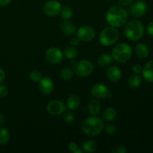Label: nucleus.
Returning a JSON list of instances; mask_svg holds the SVG:
<instances>
[{"mask_svg":"<svg viewBox=\"0 0 153 153\" xmlns=\"http://www.w3.org/2000/svg\"><path fill=\"white\" fill-rule=\"evenodd\" d=\"M108 23L114 28H120L125 25L128 20V13L121 6L114 5L109 7L106 12Z\"/></svg>","mask_w":153,"mask_h":153,"instance_id":"nucleus-1","label":"nucleus"},{"mask_svg":"<svg viewBox=\"0 0 153 153\" xmlns=\"http://www.w3.org/2000/svg\"><path fill=\"white\" fill-rule=\"evenodd\" d=\"M82 129L86 135L96 137L104 129V123L101 118L94 115L84 121L82 125Z\"/></svg>","mask_w":153,"mask_h":153,"instance_id":"nucleus-2","label":"nucleus"},{"mask_svg":"<svg viewBox=\"0 0 153 153\" xmlns=\"http://www.w3.org/2000/svg\"><path fill=\"white\" fill-rule=\"evenodd\" d=\"M124 32L128 40L135 42L142 38L144 32V28L141 22L137 19H132L126 23Z\"/></svg>","mask_w":153,"mask_h":153,"instance_id":"nucleus-3","label":"nucleus"},{"mask_svg":"<svg viewBox=\"0 0 153 153\" xmlns=\"http://www.w3.org/2000/svg\"><path fill=\"white\" fill-rule=\"evenodd\" d=\"M132 55L131 47L126 43L118 44L114 47L112 52L113 59L120 63H125L129 61Z\"/></svg>","mask_w":153,"mask_h":153,"instance_id":"nucleus-4","label":"nucleus"},{"mask_svg":"<svg viewBox=\"0 0 153 153\" xmlns=\"http://www.w3.org/2000/svg\"><path fill=\"white\" fill-rule=\"evenodd\" d=\"M120 37L119 31L114 27H107L100 35V42L105 46H110L117 42Z\"/></svg>","mask_w":153,"mask_h":153,"instance_id":"nucleus-5","label":"nucleus"},{"mask_svg":"<svg viewBox=\"0 0 153 153\" xmlns=\"http://www.w3.org/2000/svg\"><path fill=\"white\" fill-rule=\"evenodd\" d=\"M94 69V64L91 61L83 60V61H78L75 64L74 71L79 77L85 78L92 74Z\"/></svg>","mask_w":153,"mask_h":153,"instance_id":"nucleus-6","label":"nucleus"},{"mask_svg":"<svg viewBox=\"0 0 153 153\" xmlns=\"http://www.w3.org/2000/svg\"><path fill=\"white\" fill-rule=\"evenodd\" d=\"M62 9L61 3L56 0H49L46 1L43 7V13L49 16H56L61 13Z\"/></svg>","mask_w":153,"mask_h":153,"instance_id":"nucleus-7","label":"nucleus"},{"mask_svg":"<svg viewBox=\"0 0 153 153\" xmlns=\"http://www.w3.org/2000/svg\"><path fill=\"white\" fill-rule=\"evenodd\" d=\"M148 10V5L146 1H137L132 4L130 7L129 11L131 16L135 18H141L146 13Z\"/></svg>","mask_w":153,"mask_h":153,"instance_id":"nucleus-8","label":"nucleus"},{"mask_svg":"<svg viewBox=\"0 0 153 153\" xmlns=\"http://www.w3.org/2000/svg\"><path fill=\"white\" fill-rule=\"evenodd\" d=\"M96 36V31L91 25H82L77 31V37L84 42L91 41Z\"/></svg>","mask_w":153,"mask_h":153,"instance_id":"nucleus-9","label":"nucleus"},{"mask_svg":"<svg viewBox=\"0 0 153 153\" xmlns=\"http://www.w3.org/2000/svg\"><path fill=\"white\" fill-rule=\"evenodd\" d=\"M45 58L52 64H58L62 61L63 52L56 47H50L45 52Z\"/></svg>","mask_w":153,"mask_h":153,"instance_id":"nucleus-10","label":"nucleus"},{"mask_svg":"<svg viewBox=\"0 0 153 153\" xmlns=\"http://www.w3.org/2000/svg\"><path fill=\"white\" fill-rule=\"evenodd\" d=\"M91 95L96 99H105L108 97H111L109 90L107 86L102 84H96L92 87L91 90Z\"/></svg>","mask_w":153,"mask_h":153,"instance_id":"nucleus-11","label":"nucleus"},{"mask_svg":"<svg viewBox=\"0 0 153 153\" xmlns=\"http://www.w3.org/2000/svg\"><path fill=\"white\" fill-rule=\"evenodd\" d=\"M66 107L62 102L59 100H52L49 102L46 105V110L50 114L55 115H60L65 111Z\"/></svg>","mask_w":153,"mask_h":153,"instance_id":"nucleus-12","label":"nucleus"},{"mask_svg":"<svg viewBox=\"0 0 153 153\" xmlns=\"http://www.w3.org/2000/svg\"><path fill=\"white\" fill-rule=\"evenodd\" d=\"M38 88L42 94L49 95L54 90L53 81L49 77L41 78V79L38 82Z\"/></svg>","mask_w":153,"mask_h":153,"instance_id":"nucleus-13","label":"nucleus"},{"mask_svg":"<svg viewBox=\"0 0 153 153\" xmlns=\"http://www.w3.org/2000/svg\"><path fill=\"white\" fill-rule=\"evenodd\" d=\"M106 76L112 82H117L122 78V71L116 66H111L106 70Z\"/></svg>","mask_w":153,"mask_h":153,"instance_id":"nucleus-14","label":"nucleus"},{"mask_svg":"<svg viewBox=\"0 0 153 153\" xmlns=\"http://www.w3.org/2000/svg\"><path fill=\"white\" fill-rule=\"evenodd\" d=\"M141 73L143 75V77L147 82H153V60L148 61L145 64L144 67H143Z\"/></svg>","mask_w":153,"mask_h":153,"instance_id":"nucleus-15","label":"nucleus"},{"mask_svg":"<svg viewBox=\"0 0 153 153\" xmlns=\"http://www.w3.org/2000/svg\"><path fill=\"white\" fill-rule=\"evenodd\" d=\"M61 28L63 33L67 36H72L76 32V27L74 24L69 19H64V21L61 23Z\"/></svg>","mask_w":153,"mask_h":153,"instance_id":"nucleus-16","label":"nucleus"},{"mask_svg":"<svg viewBox=\"0 0 153 153\" xmlns=\"http://www.w3.org/2000/svg\"><path fill=\"white\" fill-rule=\"evenodd\" d=\"M135 54L139 58L143 59L149 56V49L147 46V45L143 43H139L136 45L135 49Z\"/></svg>","mask_w":153,"mask_h":153,"instance_id":"nucleus-17","label":"nucleus"},{"mask_svg":"<svg viewBox=\"0 0 153 153\" xmlns=\"http://www.w3.org/2000/svg\"><path fill=\"white\" fill-rule=\"evenodd\" d=\"M81 104V98L76 94H72L67 100V106L70 110H75Z\"/></svg>","mask_w":153,"mask_h":153,"instance_id":"nucleus-18","label":"nucleus"},{"mask_svg":"<svg viewBox=\"0 0 153 153\" xmlns=\"http://www.w3.org/2000/svg\"><path fill=\"white\" fill-rule=\"evenodd\" d=\"M142 83V78L139 74H135L130 76L127 81V85L131 89H135L139 88Z\"/></svg>","mask_w":153,"mask_h":153,"instance_id":"nucleus-19","label":"nucleus"},{"mask_svg":"<svg viewBox=\"0 0 153 153\" xmlns=\"http://www.w3.org/2000/svg\"><path fill=\"white\" fill-rule=\"evenodd\" d=\"M113 61V57L112 55L108 54H102L100 55L97 59V64L99 66L102 67H108Z\"/></svg>","mask_w":153,"mask_h":153,"instance_id":"nucleus-20","label":"nucleus"},{"mask_svg":"<svg viewBox=\"0 0 153 153\" xmlns=\"http://www.w3.org/2000/svg\"><path fill=\"white\" fill-rule=\"evenodd\" d=\"M88 108H89V112L91 114H98L101 109V104L98 99H94V100H91L89 105H88Z\"/></svg>","mask_w":153,"mask_h":153,"instance_id":"nucleus-21","label":"nucleus"},{"mask_svg":"<svg viewBox=\"0 0 153 153\" xmlns=\"http://www.w3.org/2000/svg\"><path fill=\"white\" fill-rule=\"evenodd\" d=\"M117 116V111L115 110V108L112 107H109L108 108H106L105 110L103 111L102 114V117L105 120L108 121V122H111V121L114 120L115 119Z\"/></svg>","mask_w":153,"mask_h":153,"instance_id":"nucleus-22","label":"nucleus"},{"mask_svg":"<svg viewBox=\"0 0 153 153\" xmlns=\"http://www.w3.org/2000/svg\"><path fill=\"white\" fill-rule=\"evenodd\" d=\"M82 149L85 152H92L97 149V143L94 140H86L82 144Z\"/></svg>","mask_w":153,"mask_h":153,"instance_id":"nucleus-23","label":"nucleus"},{"mask_svg":"<svg viewBox=\"0 0 153 153\" xmlns=\"http://www.w3.org/2000/svg\"><path fill=\"white\" fill-rule=\"evenodd\" d=\"M10 140V132L5 128H0V145H6Z\"/></svg>","mask_w":153,"mask_h":153,"instance_id":"nucleus-24","label":"nucleus"},{"mask_svg":"<svg viewBox=\"0 0 153 153\" xmlns=\"http://www.w3.org/2000/svg\"><path fill=\"white\" fill-rule=\"evenodd\" d=\"M64 55L68 59L73 60L78 56V50L74 46H68L64 49Z\"/></svg>","mask_w":153,"mask_h":153,"instance_id":"nucleus-25","label":"nucleus"},{"mask_svg":"<svg viewBox=\"0 0 153 153\" xmlns=\"http://www.w3.org/2000/svg\"><path fill=\"white\" fill-rule=\"evenodd\" d=\"M60 13H61V18L65 20V19H70L73 17V11L71 7H68V6H66V7H62Z\"/></svg>","mask_w":153,"mask_h":153,"instance_id":"nucleus-26","label":"nucleus"},{"mask_svg":"<svg viewBox=\"0 0 153 153\" xmlns=\"http://www.w3.org/2000/svg\"><path fill=\"white\" fill-rule=\"evenodd\" d=\"M73 72L70 67H64L61 73V77L63 80L69 81L73 78Z\"/></svg>","mask_w":153,"mask_h":153,"instance_id":"nucleus-27","label":"nucleus"},{"mask_svg":"<svg viewBox=\"0 0 153 153\" xmlns=\"http://www.w3.org/2000/svg\"><path fill=\"white\" fill-rule=\"evenodd\" d=\"M29 78L32 82H38L41 79L42 75L40 72H39L38 70H32V71L29 74Z\"/></svg>","mask_w":153,"mask_h":153,"instance_id":"nucleus-28","label":"nucleus"},{"mask_svg":"<svg viewBox=\"0 0 153 153\" xmlns=\"http://www.w3.org/2000/svg\"><path fill=\"white\" fill-rule=\"evenodd\" d=\"M64 120L67 124L73 123L75 121V115L72 112H67L64 116Z\"/></svg>","mask_w":153,"mask_h":153,"instance_id":"nucleus-29","label":"nucleus"},{"mask_svg":"<svg viewBox=\"0 0 153 153\" xmlns=\"http://www.w3.org/2000/svg\"><path fill=\"white\" fill-rule=\"evenodd\" d=\"M105 130V132L107 133V134H110V135H114V134H115L117 132V127L115 126L114 125H113V124L107 126Z\"/></svg>","mask_w":153,"mask_h":153,"instance_id":"nucleus-30","label":"nucleus"},{"mask_svg":"<svg viewBox=\"0 0 153 153\" xmlns=\"http://www.w3.org/2000/svg\"><path fill=\"white\" fill-rule=\"evenodd\" d=\"M111 152L114 153H126L127 152V149H126L125 146H121V145H117V146H115L111 149Z\"/></svg>","mask_w":153,"mask_h":153,"instance_id":"nucleus-31","label":"nucleus"},{"mask_svg":"<svg viewBox=\"0 0 153 153\" xmlns=\"http://www.w3.org/2000/svg\"><path fill=\"white\" fill-rule=\"evenodd\" d=\"M8 94V89L5 85L0 84V97H4Z\"/></svg>","mask_w":153,"mask_h":153,"instance_id":"nucleus-32","label":"nucleus"},{"mask_svg":"<svg viewBox=\"0 0 153 153\" xmlns=\"http://www.w3.org/2000/svg\"><path fill=\"white\" fill-rule=\"evenodd\" d=\"M142 70H143V67L141 65L138 64H136L134 65H133L132 67V71L134 72L135 74H140L142 73Z\"/></svg>","mask_w":153,"mask_h":153,"instance_id":"nucleus-33","label":"nucleus"},{"mask_svg":"<svg viewBox=\"0 0 153 153\" xmlns=\"http://www.w3.org/2000/svg\"><path fill=\"white\" fill-rule=\"evenodd\" d=\"M146 32L151 37H153V21H151L146 26Z\"/></svg>","mask_w":153,"mask_h":153,"instance_id":"nucleus-34","label":"nucleus"},{"mask_svg":"<svg viewBox=\"0 0 153 153\" xmlns=\"http://www.w3.org/2000/svg\"><path fill=\"white\" fill-rule=\"evenodd\" d=\"M133 0H118V2L120 4V6L126 7V6L130 5L132 2Z\"/></svg>","mask_w":153,"mask_h":153,"instance_id":"nucleus-35","label":"nucleus"},{"mask_svg":"<svg viewBox=\"0 0 153 153\" xmlns=\"http://www.w3.org/2000/svg\"><path fill=\"white\" fill-rule=\"evenodd\" d=\"M78 148H79V147H78L77 143H75V142H71V143H69L68 149H69V150H70L71 152H74L75 151H76V149H78Z\"/></svg>","mask_w":153,"mask_h":153,"instance_id":"nucleus-36","label":"nucleus"},{"mask_svg":"<svg viewBox=\"0 0 153 153\" xmlns=\"http://www.w3.org/2000/svg\"><path fill=\"white\" fill-rule=\"evenodd\" d=\"M79 43H80V40L78 37H73L70 40V44H71L72 46H74V47L79 46Z\"/></svg>","mask_w":153,"mask_h":153,"instance_id":"nucleus-37","label":"nucleus"},{"mask_svg":"<svg viewBox=\"0 0 153 153\" xmlns=\"http://www.w3.org/2000/svg\"><path fill=\"white\" fill-rule=\"evenodd\" d=\"M11 0H0V7H5L10 4Z\"/></svg>","mask_w":153,"mask_h":153,"instance_id":"nucleus-38","label":"nucleus"},{"mask_svg":"<svg viewBox=\"0 0 153 153\" xmlns=\"http://www.w3.org/2000/svg\"><path fill=\"white\" fill-rule=\"evenodd\" d=\"M5 79V73L1 68H0V84L2 83Z\"/></svg>","mask_w":153,"mask_h":153,"instance_id":"nucleus-39","label":"nucleus"},{"mask_svg":"<svg viewBox=\"0 0 153 153\" xmlns=\"http://www.w3.org/2000/svg\"><path fill=\"white\" fill-rule=\"evenodd\" d=\"M5 121V116L2 114H0V125H2Z\"/></svg>","mask_w":153,"mask_h":153,"instance_id":"nucleus-40","label":"nucleus"},{"mask_svg":"<svg viewBox=\"0 0 153 153\" xmlns=\"http://www.w3.org/2000/svg\"><path fill=\"white\" fill-rule=\"evenodd\" d=\"M83 152V150H82V149H79V148H78L77 149H76V151H75L73 153H82Z\"/></svg>","mask_w":153,"mask_h":153,"instance_id":"nucleus-41","label":"nucleus"}]
</instances>
